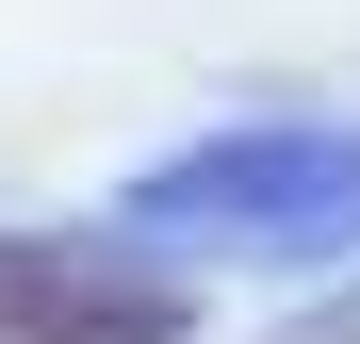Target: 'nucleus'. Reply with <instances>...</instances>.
Wrapping results in <instances>:
<instances>
[{
    "label": "nucleus",
    "instance_id": "1",
    "mask_svg": "<svg viewBox=\"0 0 360 344\" xmlns=\"http://www.w3.org/2000/svg\"><path fill=\"white\" fill-rule=\"evenodd\" d=\"M0 344H197V279L66 229H0Z\"/></svg>",
    "mask_w": 360,
    "mask_h": 344
},
{
    "label": "nucleus",
    "instance_id": "2",
    "mask_svg": "<svg viewBox=\"0 0 360 344\" xmlns=\"http://www.w3.org/2000/svg\"><path fill=\"white\" fill-rule=\"evenodd\" d=\"M295 344H360V295H344V312H311V328H295Z\"/></svg>",
    "mask_w": 360,
    "mask_h": 344
}]
</instances>
